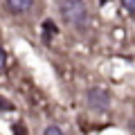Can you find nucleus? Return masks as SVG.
Segmentation results:
<instances>
[{
  "label": "nucleus",
  "mask_w": 135,
  "mask_h": 135,
  "mask_svg": "<svg viewBox=\"0 0 135 135\" xmlns=\"http://www.w3.org/2000/svg\"><path fill=\"white\" fill-rule=\"evenodd\" d=\"M61 16L68 25H72L77 29H83L90 20V14H88V5L83 0H61Z\"/></svg>",
  "instance_id": "1"
},
{
  "label": "nucleus",
  "mask_w": 135,
  "mask_h": 135,
  "mask_svg": "<svg viewBox=\"0 0 135 135\" xmlns=\"http://www.w3.org/2000/svg\"><path fill=\"white\" fill-rule=\"evenodd\" d=\"M86 106L92 110H108L110 108V92L106 88H90L86 92Z\"/></svg>",
  "instance_id": "2"
},
{
  "label": "nucleus",
  "mask_w": 135,
  "mask_h": 135,
  "mask_svg": "<svg viewBox=\"0 0 135 135\" xmlns=\"http://www.w3.org/2000/svg\"><path fill=\"white\" fill-rule=\"evenodd\" d=\"M5 5L11 14H25V11L32 9L34 0H5Z\"/></svg>",
  "instance_id": "3"
},
{
  "label": "nucleus",
  "mask_w": 135,
  "mask_h": 135,
  "mask_svg": "<svg viewBox=\"0 0 135 135\" xmlns=\"http://www.w3.org/2000/svg\"><path fill=\"white\" fill-rule=\"evenodd\" d=\"M43 135H63V131H61V126H56V124H47L45 131H43Z\"/></svg>",
  "instance_id": "4"
},
{
  "label": "nucleus",
  "mask_w": 135,
  "mask_h": 135,
  "mask_svg": "<svg viewBox=\"0 0 135 135\" xmlns=\"http://www.w3.org/2000/svg\"><path fill=\"white\" fill-rule=\"evenodd\" d=\"M122 7H124L131 16H135V0H122Z\"/></svg>",
  "instance_id": "5"
},
{
  "label": "nucleus",
  "mask_w": 135,
  "mask_h": 135,
  "mask_svg": "<svg viewBox=\"0 0 135 135\" xmlns=\"http://www.w3.org/2000/svg\"><path fill=\"white\" fill-rule=\"evenodd\" d=\"M5 65H7V54H5V50L0 47V70H5Z\"/></svg>",
  "instance_id": "6"
},
{
  "label": "nucleus",
  "mask_w": 135,
  "mask_h": 135,
  "mask_svg": "<svg viewBox=\"0 0 135 135\" xmlns=\"http://www.w3.org/2000/svg\"><path fill=\"white\" fill-rule=\"evenodd\" d=\"M43 29H45V32H52V34H56V27H54V25H52V20H45Z\"/></svg>",
  "instance_id": "7"
},
{
  "label": "nucleus",
  "mask_w": 135,
  "mask_h": 135,
  "mask_svg": "<svg viewBox=\"0 0 135 135\" xmlns=\"http://www.w3.org/2000/svg\"><path fill=\"white\" fill-rule=\"evenodd\" d=\"M14 131H16V135H27V133H25V126H23V124H14Z\"/></svg>",
  "instance_id": "8"
}]
</instances>
